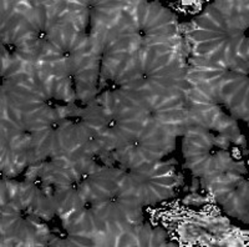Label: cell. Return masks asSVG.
Listing matches in <instances>:
<instances>
[{
    "instance_id": "cell-1",
    "label": "cell",
    "mask_w": 249,
    "mask_h": 247,
    "mask_svg": "<svg viewBox=\"0 0 249 247\" xmlns=\"http://www.w3.org/2000/svg\"><path fill=\"white\" fill-rule=\"evenodd\" d=\"M178 25L172 13L157 3L124 1L101 43L99 89L111 71L131 54L146 48H175Z\"/></svg>"
},
{
    "instance_id": "cell-2",
    "label": "cell",
    "mask_w": 249,
    "mask_h": 247,
    "mask_svg": "<svg viewBox=\"0 0 249 247\" xmlns=\"http://www.w3.org/2000/svg\"><path fill=\"white\" fill-rule=\"evenodd\" d=\"M188 85L186 68L175 48L156 46L141 49L121 61L99 93L110 91L127 101H136L156 95L184 93Z\"/></svg>"
},
{
    "instance_id": "cell-3",
    "label": "cell",
    "mask_w": 249,
    "mask_h": 247,
    "mask_svg": "<svg viewBox=\"0 0 249 247\" xmlns=\"http://www.w3.org/2000/svg\"><path fill=\"white\" fill-rule=\"evenodd\" d=\"M35 65L68 79L80 100H93L99 93L101 43L74 28L62 29L46 41Z\"/></svg>"
},
{
    "instance_id": "cell-4",
    "label": "cell",
    "mask_w": 249,
    "mask_h": 247,
    "mask_svg": "<svg viewBox=\"0 0 249 247\" xmlns=\"http://www.w3.org/2000/svg\"><path fill=\"white\" fill-rule=\"evenodd\" d=\"M30 121L34 128V164L79 148L90 150L101 126L102 108L96 97L77 99Z\"/></svg>"
},
{
    "instance_id": "cell-5",
    "label": "cell",
    "mask_w": 249,
    "mask_h": 247,
    "mask_svg": "<svg viewBox=\"0 0 249 247\" xmlns=\"http://www.w3.org/2000/svg\"><path fill=\"white\" fill-rule=\"evenodd\" d=\"M248 1H215L195 21L193 59H248Z\"/></svg>"
},
{
    "instance_id": "cell-6",
    "label": "cell",
    "mask_w": 249,
    "mask_h": 247,
    "mask_svg": "<svg viewBox=\"0 0 249 247\" xmlns=\"http://www.w3.org/2000/svg\"><path fill=\"white\" fill-rule=\"evenodd\" d=\"M1 96L29 120L45 116L79 99L68 79L48 73L36 65L28 66L3 82Z\"/></svg>"
},
{
    "instance_id": "cell-7",
    "label": "cell",
    "mask_w": 249,
    "mask_h": 247,
    "mask_svg": "<svg viewBox=\"0 0 249 247\" xmlns=\"http://www.w3.org/2000/svg\"><path fill=\"white\" fill-rule=\"evenodd\" d=\"M243 135L233 136L198 124H191L183 133V156L187 169L196 176L210 179L231 169L242 168L241 146Z\"/></svg>"
},
{
    "instance_id": "cell-8",
    "label": "cell",
    "mask_w": 249,
    "mask_h": 247,
    "mask_svg": "<svg viewBox=\"0 0 249 247\" xmlns=\"http://www.w3.org/2000/svg\"><path fill=\"white\" fill-rule=\"evenodd\" d=\"M186 79L188 84L213 88L228 104L237 119L248 120V59H193L190 68H186Z\"/></svg>"
},
{
    "instance_id": "cell-9",
    "label": "cell",
    "mask_w": 249,
    "mask_h": 247,
    "mask_svg": "<svg viewBox=\"0 0 249 247\" xmlns=\"http://www.w3.org/2000/svg\"><path fill=\"white\" fill-rule=\"evenodd\" d=\"M96 99L102 108V121L89 151L95 153L112 152L139 133L143 117L133 104L110 91L99 93Z\"/></svg>"
},
{
    "instance_id": "cell-10",
    "label": "cell",
    "mask_w": 249,
    "mask_h": 247,
    "mask_svg": "<svg viewBox=\"0 0 249 247\" xmlns=\"http://www.w3.org/2000/svg\"><path fill=\"white\" fill-rule=\"evenodd\" d=\"M1 170L15 176L33 164L34 128L30 120L1 96Z\"/></svg>"
},
{
    "instance_id": "cell-11",
    "label": "cell",
    "mask_w": 249,
    "mask_h": 247,
    "mask_svg": "<svg viewBox=\"0 0 249 247\" xmlns=\"http://www.w3.org/2000/svg\"><path fill=\"white\" fill-rule=\"evenodd\" d=\"M116 184L135 193L142 205H153L173 195L177 184L175 161H159L143 169L116 168Z\"/></svg>"
},
{
    "instance_id": "cell-12",
    "label": "cell",
    "mask_w": 249,
    "mask_h": 247,
    "mask_svg": "<svg viewBox=\"0 0 249 247\" xmlns=\"http://www.w3.org/2000/svg\"><path fill=\"white\" fill-rule=\"evenodd\" d=\"M191 124H198L233 136H241L237 117L223 97L208 85L190 84L184 91Z\"/></svg>"
},
{
    "instance_id": "cell-13",
    "label": "cell",
    "mask_w": 249,
    "mask_h": 247,
    "mask_svg": "<svg viewBox=\"0 0 249 247\" xmlns=\"http://www.w3.org/2000/svg\"><path fill=\"white\" fill-rule=\"evenodd\" d=\"M40 219L41 217L20 201L17 195L15 182H3L0 228L3 239L5 237V242L10 240L18 242V245L36 244L40 236L46 235V231H41Z\"/></svg>"
},
{
    "instance_id": "cell-14",
    "label": "cell",
    "mask_w": 249,
    "mask_h": 247,
    "mask_svg": "<svg viewBox=\"0 0 249 247\" xmlns=\"http://www.w3.org/2000/svg\"><path fill=\"white\" fill-rule=\"evenodd\" d=\"M175 137L162 133L152 124H142L139 133L126 144L112 151L116 168L143 169L161 161L162 157L171 151Z\"/></svg>"
},
{
    "instance_id": "cell-15",
    "label": "cell",
    "mask_w": 249,
    "mask_h": 247,
    "mask_svg": "<svg viewBox=\"0 0 249 247\" xmlns=\"http://www.w3.org/2000/svg\"><path fill=\"white\" fill-rule=\"evenodd\" d=\"M128 102L141 111L144 122L152 124L162 133L175 139L178 135H183L191 125L184 93L156 95Z\"/></svg>"
},
{
    "instance_id": "cell-16",
    "label": "cell",
    "mask_w": 249,
    "mask_h": 247,
    "mask_svg": "<svg viewBox=\"0 0 249 247\" xmlns=\"http://www.w3.org/2000/svg\"><path fill=\"white\" fill-rule=\"evenodd\" d=\"M15 189L20 201L34 211L41 220L48 221L57 213L55 185L41 161L29 165L24 179L15 182Z\"/></svg>"
},
{
    "instance_id": "cell-17",
    "label": "cell",
    "mask_w": 249,
    "mask_h": 247,
    "mask_svg": "<svg viewBox=\"0 0 249 247\" xmlns=\"http://www.w3.org/2000/svg\"><path fill=\"white\" fill-rule=\"evenodd\" d=\"M207 180L218 204L231 216L248 224L249 185L244 166L223 171Z\"/></svg>"
}]
</instances>
